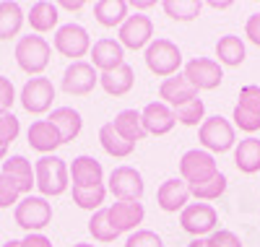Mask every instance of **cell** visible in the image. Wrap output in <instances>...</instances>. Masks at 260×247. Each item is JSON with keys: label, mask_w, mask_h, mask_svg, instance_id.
Here are the masks:
<instances>
[{"label": "cell", "mask_w": 260, "mask_h": 247, "mask_svg": "<svg viewBox=\"0 0 260 247\" xmlns=\"http://www.w3.org/2000/svg\"><path fill=\"white\" fill-rule=\"evenodd\" d=\"M34 182H37V190L42 193V198L62 195L71 185L68 164L55 153L42 156V159H37V164H34Z\"/></svg>", "instance_id": "cell-1"}, {"label": "cell", "mask_w": 260, "mask_h": 247, "mask_svg": "<svg viewBox=\"0 0 260 247\" xmlns=\"http://www.w3.org/2000/svg\"><path fill=\"white\" fill-rule=\"evenodd\" d=\"M143 60H146V68L154 73V76L169 78V76H177L180 68H182V50H180L172 39L156 37V39L146 47Z\"/></svg>", "instance_id": "cell-2"}, {"label": "cell", "mask_w": 260, "mask_h": 247, "mask_svg": "<svg viewBox=\"0 0 260 247\" xmlns=\"http://www.w3.org/2000/svg\"><path fill=\"white\" fill-rule=\"evenodd\" d=\"M16 63L18 68L29 73V76H42V71L50 65V57H52V47L45 37L39 34H29V37H21L16 42Z\"/></svg>", "instance_id": "cell-3"}, {"label": "cell", "mask_w": 260, "mask_h": 247, "mask_svg": "<svg viewBox=\"0 0 260 247\" xmlns=\"http://www.w3.org/2000/svg\"><path fill=\"white\" fill-rule=\"evenodd\" d=\"M13 219L21 229H26V234H37L45 227H50L52 221V203L42 195H26L16 203Z\"/></svg>", "instance_id": "cell-4"}, {"label": "cell", "mask_w": 260, "mask_h": 247, "mask_svg": "<svg viewBox=\"0 0 260 247\" xmlns=\"http://www.w3.org/2000/svg\"><path fill=\"white\" fill-rule=\"evenodd\" d=\"M219 174V162H216V156L203 151V148H190L182 153L180 159V179L192 188V185H203L208 179H213Z\"/></svg>", "instance_id": "cell-5"}, {"label": "cell", "mask_w": 260, "mask_h": 247, "mask_svg": "<svg viewBox=\"0 0 260 247\" xmlns=\"http://www.w3.org/2000/svg\"><path fill=\"white\" fill-rule=\"evenodd\" d=\"M198 141H201L203 151H208V153H226L237 143L234 125L226 117H221V115L206 117L201 130H198Z\"/></svg>", "instance_id": "cell-6"}, {"label": "cell", "mask_w": 260, "mask_h": 247, "mask_svg": "<svg viewBox=\"0 0 260 247\" xmlns=\"http://www.w3.org/2000/svg\"><path fill=\"white\" fill-rule=\"evenodd\" d=\"M180 227L192 234L195 239H203V237H211L219 227V213L211 203H187L180 213Z\"/></svg>", "instance_id": "cell-7"}, {"label": "cell", "mask_w": 260, "mask_h": 247, "mask_svg": "<svg viewBox=\"0 0 260 247\" xmlns=\"http://www.w3.org/2000/svg\"><path fill=\"white\" fill-rule=\"evenodd\" d=\"M60 86H62V91L71 94V97H86V94H91L94 88L99 86V71L94 68L91 63L76 60V63H71L68 68H65Z\"/></svg>", "instance_id": "cell-8"}, {"label": "cell", "mask_w": 260, "mask_h": 247, "mask_svg": "<svg viewBox=\"0 0 260 247\" xmlns=\"http://www.w3.org/2000/svg\"><path fill=\"white\" fill-rule=\"evenodd\" d=\"M55 50L62 57H71L73 63L81 60L86 52H91V37L81 24H62L55 32Z\"/></svg>", "instance_id": "cell-9"}, {"label": "cell", "mask_w": 260, "mask_h": 247, "mask_svg": "<svg viewBox=\"0 0 260 247\" xmlns=\"http://www.w3.org/2000/svg\"><path fill=\"white\" fill-rule=\"evenodd\" d=\"M182 76L198 88V91H211V88H219L224 81V71L219 60L213 57H192L185 63V71Z\"/></svg>", "instance_id": "cell-10"}, {"label": "cell", "mask_w": 260, "mask_h": 247, "mask_svg": "<svg viewBox=\"0 0 260 247\" xmlns=\"http://www.w3.org/2000/svg\"><path fill=\"white\" fill-rule=\"evenodd\" d=\"M122 50H146L151 42H154V21L143 13H133L125 18V24L120 26V39Z\"/></svg>", "instance_id": "cell-11"}, {"label": "cell", "mask_w": 260, "mask_h": 247, "mask_svg": "<svg viewBox=\"0 0 260 247\" xmlns=\"http://www.w3.org/2000/svg\"><path fill=\"white\" fill-rule=\"evenodd\" d=\"M107 190H110L117 200H141L143 198V177L136 167H115L110 172V182H107Z\"/></svg>", "instance_id": "cell-12"}, {"label": "cell", "mask_w": 260, "mask_h": 247, "mask_svg": "<svg viewBox=\"0 0 260 247\" xmlns=\"http://www.w3.org/2000/svg\"><path fill=\"white\" fill-rule=\"evenodd\" d=\"M21 104H24L26 112L31 115H42V112H47L55 102V86L50 78L45 76H37V78H29L21 88Z\"/></svg>", "instance_id": "cell-13"}, {"label": "cell", "mask_w": 260, "mask_h": 247, "mask_svg": "<svg viewBox=\"0 0 260 247\" xmlns=\"http://www.w3.org/2000/svg\"><path fill=\"white\" fill-rule=\"evenodd\" d=\"M141 122L146 136H167L177 125V117H175V109L167 107L164 102H148L141 109Z\"/></svg>", "instance_id": "cell-14"}, {"label": "cell", "mask_w": 260, "mask_h": 247, "mask_svg": "<svg viewBox=\"0 0 260 247\" xmlns=\"http://www.w3.org/2000/svg\"><path fill=\"white\" fill-rule=\"evenodd\" d=\"M110 211V221H112V227L122 234V232H130L133 234L143 219H146V208L141 200H115V203L107 208Z\"/></svg>", "instance_id": "cell-15"}, {"label": "cell", "mask_w": 260, "mask_h": 247, "mask_svg": "<svg viewBox=\"0 0 260 247\" xmlns=\"http://www.w3.org/2000/svg\"><path fill=\"white\" fill-rule=\"evenodd\" d=\"M187 200H190V185L185 182V179H180V177L167 179V182H161L159 190H156V203L167 213H177V211L182 213V208L187 206Z\"/></svg>", "instance_id": "cell-16"}, {"label": "cell", "mask_w": 260, "mask_h": 247, "mask_svg": "<svg viewBox=\"0 0 260 247\" xmlns=\"http://www.w3.org/2000/svg\"><path fill=\"white\" fill-rule=\"evenodd\" d=\"M159 97H161V102L167 107L177 109V107H182V104H187L192 99H198V88H195L182 73H177V76H169V78L161 81Z\"/></svg>", "instance_id": "cell-17"}, {"label": "cell", "mask_w": 260, "mask_h": 247, "mask_svg": "<svg viewBox=\"0 0 260 247\" xmlns=\"http://www.w3.org/2000/svg\"><path fill=\"white\" fill-rule=\"evenodd\" d=\"M91 65L99 71V73H107V71H115L120 65H125V50L117 39H99L91 44Z\"/></svg>", "instance_id": "cell-18"}, {"label": "cell", "mask_w": 260, "mask_h": 247, "mask_svg": "<svg viewBox=\"0 0 260 247\" xmlns=\"http://www.w3.org/2000/svg\"><path fill=\"white\" fill-rule=\"evenodd\" d=\"M71 179H73V188H96L104 182V167L102 162H96L94 156H76L73 164L68 167Z\"/></svg>", "instance_id": "cell-19"}, {"label": "cell", "mask_w": 260, "mask_h": 247, "mask_svg": "<svg viewBox=\"0 0 260 247\" xmlns=\"http://www.w3.org/2000/svg\"><path fill=\"white\" fill-rule=\"evenodd\" d=\"M26 138H29V146L39 153H45L50 156L55 148L62 146V138H60V133L57 128L50 122V120H34L26 130Z\"/></svg>", "instance_id": "cell-20"}, {"label": "cell", "mask_w": 260, "mask_h": 247, "mask_svg": "<svg viewBox=\"0 0 260 247\" xmlns=\"http://www.w3.org/2000/svg\"><path fill=\"white\" fill-rule=\"evenodd\" d=\"M3 174H8L13 179L16 188L21 190V195H31V188H37L34 167H31V162L26 159V156H21V153H16V156H11V159L3 162Z\"/></svg>", "instance_id": "cell-21"}, {"label": "cell", "mask_w": 260, "mask_h": 247, "mask_svg": "<svg viewBox=\"0 0 260 247\" xmlns=\"http://www.w3.org/2000/svg\"><path fill=\"white\" fill-rule=\"evenodd\" d=\"M47 120L57 128L62 143L76 141V138H78V133H81V128H83L81 112L73 109V107H55V109L50 112V117H47Z\"/></svg>", "instance_id": "cell-22"}, {"label": "cell", "mask_w": 260, "mask_h": 247, "mask_svg": "<svg viewBox=\"0 0 260 247\" xmlns=\"http://www.w3.org/2000/svg\"><path fill=\"white\" fill-rule=\"evenodd\" d=\"M136 83V71L130 65H120L115 71H107V73H99V86L104 88L110 97H125L130 88Z\"/></svg>", "instance_id": "cell-23"}, {"label": "cell", "mask_w": 260, "mask_h": 247, "mask_svg": "<svg viewBox=\"0 0 260 247\" xmlns=\"http://www.w3.org/2000/svg\"><path fill=\"white\" fill-rule=\"evenodd\" d=\"M234 164L242 174L260 172V138L250 136L234 146Z\"/></svg>", "instance_id": "cell-24"}, {"label": "cell", "mask_w": 260, "mask_h": 247, "mask_svg": "<svg viewBox=\"0 0 260 247\" xmlns=\"http://www.w3.org/2000/svg\"><path fill=\"white\" fill-rule=\"evenodd\" d=\"M99 143H102V148L110 153V156H115V159H127V156L136 151V143L125 141L120 133L115 130L112 122H104L99 128Z\"/></svg>", "instance_id": "cell-25"}, {"label": "cell", "mask_w": 260, "mask_h": 247, "mask_svg": "<svg viewBox=\"0 0 260 247\" xmlns=\"http://www.w3.org/2000/svg\"><path fill=\"white\" fill-rule=\"evenodd\" d=\"M29 26L37 32V34H47L52 29H57V3H47V0H39V3L31 6L29 11Z\"/></svg>", "instance_id": "cell-26"}, {"label": "cell", "mask_w": 260, "mask_h": 247, "mask_svg": "<svg viewBox=\"0 0 260 247\" xmlns=\"http://www.w3.org/2000/svg\"><path fill=\"white\" fill-rule=\"evenodd\" d=\"M127 3L125 0H99L94 6V18L99 21L102 26L107 29H115V26H122L125 18H127Z\"/></svg>", "instance_id": "cell-27"}, {"label": "cell", "mask_w": 260, "mask_h": 247, "mask_svg": "<svg viewBox=\"0 0 260 247\" xmlns=\"http://www.w3.org/2000/svg\"><path fill=\"white\" fill-rule=\"evenodd\" d=\"M216 57H219V65H229V68H237L242 65L245 57H247V50H245V42L234 34H226L216 42Z\"/></svg>", "instance_id": "cell-28"}, {"label": "cell", "mask_w": 260, "mask_h": 247, "mask_svg": "<svg viewBox=\"0 0 260 247\" xmlns=\"http://www.w3.org/2000/svg\"><path fill=\"white\" fill-rule=\"evenodd\" d=\"M115 130L120 133V136L130 143H138L146 138V130H143V122H141V112L138 109H122L120 115L112 120Z\"/></svg>", "instance_id": "cell-29"}, {"label": "cell", "mask_w": 260, "mask_h": 247, "mask_svg": "<svg viewBox=\"0 0 260 247\" xmlns=\"http://www.w3.org/2000/svg\"><path fill=\"white\" fill-rule=\"evenodd\" d=\"M24 26V11H21L18 3H11V0H3L0 3V39H11L21 32Z\"/></svg>", "instance_id": "cell-30"}, {"label": "cell", "mask_w": 260, "mask_h": 247, "mask_svg": "<svg viewBox=\"0 0 260 247\" xmlns=\"http://www.w3.org/2000/svg\"><path fill=\"white\" fill-rule=\"evenodd\" d=\"M89 234L96 242H115L120 237V232L112 227L110 211H107V208H99L96 213H91V219H89Z\"/></svg>", "instance_id": "cell-31"}, {"label": "cell", "mask_w": 260, "mask_h": 247, "mask_svg": "<svg viewBox=\"0 0 260 247\" xmlns=\"http://www.w3.org/2000/svg\"><path fill=\"white\" fill-rule=\"evenodd\" d=\"M161 8L169 18H175V21H192V18L201 16L203 3L201 0H164Z\"/></svg>", "instance_id": "cell-32"}, {"label": "cell", "mask_w": 260, "mask_h": 247, "mask_svg": "<svg viewBox=\"0 0 260 247\" xmlns=\"http://www.w3.org/2000/svg\"><path fill=\"white\" fill-rule=\"evenodd\" d=\"M107 198V188L96 185V188H73V203L83 211H91L96 213Z\"/></svg>", "instance_id": "cell-33"}, {"label": "cell", "mask_w": 260, "mask_h": 247, "mask_svg": "<svg viewBox=\"0 0 260 247\" xmlns=\"http://www.w3.org/2000/svg\"><path fill=\"white\" fill-rule=\"evenodd\" d=\"M226 185H229L226 174L219 172L213 179H208V182H203V185H192V188H190V195H192V198H198L201 203H206V200H219V198L226 193Z\"/></svg>", "instance_id": "cell-34"}, {"label": "cell", "mask_w": 260, "mask_h": 247, "mask_svg": "<svg viewBox=\"0 0 260 247\" xmlns=\"http://www.w3.org/2000/svg\"><path fill=\"white\" fill-rule=\"evenodd\" d=\"M175 117H177V122H182L187 128L203 125V120H206V104H203V99L198 97V99H192V102L177 107L175 109Z\"/></svg>", "instance_id": "cell-35"}, {"label": "cell", "mask_w": 260, "mask_h": 247, "mask_svg": "<svg viewBox=\"0 0 260 247\" xmlns=\"http://www.w3.org/2000/svg\"><path fill=\"white\" fill-rule=\"evenodd\" d=\"M18 133H21L18 117L13 112H3V115H0V146L8 148V143H13L18 138Z\"/></svg>", "instance_id": "cell-36"}, {"label": "cell", "mask_w": 260, "mask_h": 247, "mask_svg": "<svg viewBox=\"0 0 260 247\" xmlns=\"http://www.w3.org/2000/svg\"><path fill=\"white\" fill-rule=\"evenodd\" d=\"M232 120H234V128H240V130H245V133L260 130V115H255V112H250V109H245V107H240V104L234 107Z\"/></svg>", "instance_id": "cell-37"}, {"label": "cell", "mask_w": 260, "mask_h": 247, "mask_svg": "<svg viewBox=\"0 0 260 247\" xmlns=\"http://www.w3.org/2000/svg\"><path fill=\"white\" fill-rule=\"evenodd\" d=\"M125 247H164L161 237L151 229H136L133 234H127Z\"/></svg>", "instance_id": "cell-38"}, {"label": "cell", "mask_w": 260, "mask_h": 247, "mask_svg": "<svg viewBox=\"0 0 260 247\" xmlns=\"http://www.w3.org/2000/svg\"><path fill=\"white\" fill-rule=\"evenodd\" d=\"M18 195H21V190L16 188V182H13L8 174L0 172V208L16 206V203H18Z\"/></svg>", "instance_id": "cell-39"}, {"label": "cell", "mask_w": 260, "mask_h": 247, "mask_svg": "<svg viewBox=\"0 0 260 247\" xmlns=\"http://www.w3.org/2000/svg\"><path fill=\"white\" fill-rule=\"evenodd\" d=\"M237 104L250 109V112H255V115H260V86H255V83L242 86L240 88V102H237Z\"/></svg>", "instance_id": "cell-40"}, {"label": "cell", "mask_w": 260, "mask_h": 247, "mask_svg": "<svg viewBox=\"0 0 260 247\" xmlns=\"http://www.w3.org/2000/svg\"><path fill=\"white\" fill-rule=\"evenodd\" d=\"M208 247H242V239L232 229H216L211 237H206Z\"/></svg>", "instance_id": "cell-41"}, {"label": "cell", "mask_w": 260, "mask_h": 247, "mask_svg": "<svg viewBox=\"0 0 260 247\" xmlns=\"http://www.w3.org/2000/svg\"><path fill=\"white\" fill-rule=\"evenodd\" d=\"M13 102H16V88H13L11 78L0 76V115H3V112H11Z\"/></svg>", "instance_id": "cell-42"}, {"label": "cell", "mask_w": 260, "mask_h": 247, "mask_svg": "<svg viewBox=\"0 0 260 247\" xmlns=\"http://www.w3.org/2000/svg\"><path fill=\"white\" fill-rule=\"evenodd\" d=\"M245 37H247L252 44H257V47H260V11L252 13V16L247 18V24H245Z\"/></svg>", "instance_id": "cell-43"}, {"label": "cell", "mask_w": 260, "mask_h": 247, "mask_svg": "<svg viewBox=\"0 0 260 247\" xmlns=\"http://www.w3.org/2000/svg\"><path fill=\"white\" fill-rule=\"evenodd\" d=\"M21 247H55V244H52L50 237H45L42 232H37V234H26L24 239H21Z\"/></svg>", "instance_id": "cell-44"}, {"label": "cell", "mask_w": 260, "mask_h": 247, "mask_svg": "<svg viewBox=\"0 0 260 247\" xmlns=\"http://www.w3.org/2000/svg\"><path fill=\"white\" fill-rule=\"evenodd\" d=\"M57 8H68V11H81V8H83V0H62V3H57Z\"/></svg>", "instance_id": "cell-45"}, {"label": "cell", "mask_w": 260, "mask_h": 247, "mask_svg": "<svg viewBox=\"0 0 260 247\" xmlns=\"http://www.w3.org/2000/svg\"><path fill=\"white\" fill-rule=\"evenodd\" d=\"M138 11H143V8H151V6H154V3H151V0H138V3H133Z\"/></svg>", "instance_id": "cell-46"}, {"label": "cell", "mask_w": 260, "mask_h": 247, "mask_svg": "<svg viewBox=\"0 0 260 247\" xmlns=\"http://www.w3.org/2000/svg\"><path fill=\"white\" fill-rule=\"evenodd\" d=\"M208 6H211V8H216V11H224V8H229L232 3H216V0H211Z\"/></svg>", "instance_id": "cell-47"}, {"label": "cell", "mask_w": 260, "mask_h": 247, "mask_svg": "<svg viewBox=\"0 0 260 247\" xmlns=\"http://www.w3.org/2000/svg\"><path fill=\"white\" fill-rule=\"evenodd\" d=\"M187 247H208V242H206V237H203V239H192Z\"/></svg>", "instance_id": "cell-48"}, {"label": "cell", "mask_w": 260, "mask_h": 247, "mask_svg": "<svg viewBox=\"0 0 260 247\" xmlns=\"http://www.w3.org/2000/svg\"><path fill=\"white\" fill-rule=\"evenodd\" d=\"M3 247H21V239H8Z\"/></svg>", "instance_id": "cell-49"}, {"label": "cell", "mask_w": 260, "mask_h": 247, "mask_svg": "<svg viewBox=\"0 0 260 247\" xmlns=\"http://www.w3.org/2000/svg\"><path fill=\"white\" fill-rule=\"evenodd\" d=\"M6 153H8V148H6V146H0V162H6Z\"/></svg>", "instance_id": "cell-50"}, {"label": "cell", "mask_w": 260, "mask_h": 247, "mask_svg": "<svg viewBox=\"0 0 260 247\" xmlns=\"http://www.w3.org/2000/svg\"><path fill=\"white\" fill-rule=\"evenodd\" d=\"M73 247H96V244H86V242H78V244H73Z\"/></svg>", "instance_id": "cell-51"}]
</instances>
